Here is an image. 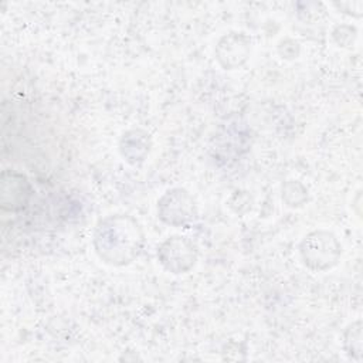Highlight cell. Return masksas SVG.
<instances>
[{
	"mask_svg": "<svg viewBox=\"0 0 363 363\" xmlns=\"http://www.w3.org/2000/svg\"><path fill=\"white\" fill-rule=\"evenodd\" d=\"M142 247V228L129 216H108L95 227L94 248L106 264L126 265L138 258Z\"/></svg>",
	"mask_w": 363,
	"mask_h": 363,
	"instance_id": "1",
	"label": "cell"
},
{
	"mask_svg": "<svg viewBox=\"0 0 363 363\" xmlns=\"http://www.w3.org/2000/svg\"><path fill=\"white\" fill-rule=\"evenodd\" d=\"M299 252L303 264L313 271H326L337 264L342 245L329 231H313L303 237Z\"/></svg>",
	"mask_w": 363,
	"mask_h": 363,
	"instance_id": "2",
	"label": "cell"
},
{
	"mask_svg": "<svg viewBox=\"0 0 363 363\" xmlns=\"http://www.w3.org/2000/svg\"><path fill=\"white\" fill-rule=\"evenodd\" d=\"M197 251L194 244L182 235L169 237L157 248L160 264L173 274L187 272L196 262Z\"/></svg>",
	"mask_w": 363,
	"mask_h": 363,
	"instance_id": "3",
	"label": "cell"
},
{
	"mask_svg": "<svg viewBox=\"0 0 363 363\" xmlns=\"http://www.w3.org/2000/svg\"><path fill=\"white\" fill-rule=\"evenodd\" d=\"M157 214L170 225H183L196 217L194 200L183 189L167 190L157 201Z\"/></svg>",
	"mask_w": 363,
	"mask_h": 363,
	"instance_id": "4",
	"label": "cell"
},
{
	"mask_svg": "<svg viewBox=\"0 0 363 363\" xmlns=\"http://www.w3.org/2000/svg\"><path fill=\"white\" fill-rule=\"evenodd\" d=\"M250 40L242 34L224 35L216 48L217 60L224 69H235L241 67L250 55Z\"/></svg>",
	"mask_w": 363,
	"mask_h": 363,
	"instance_id": "5",
	"label": "cell"
},
{
	"mask_svg": "<svg viewBox=\"0 0 363 363\" xmlns=\"http://www.w3.org/2000/svg\"><path fill=\"white\" fill-rule=\"evenodd\" d=\"M119 149L122 156L129 163H138L145 160V156L149 153V135L142 130H129L123 133Z\"/></svg>",
	"mask_w": 363,
	"mask_h": 363,
	"instance_id": "6",
	"label": "cell"
}]
</instances>
